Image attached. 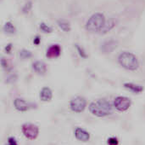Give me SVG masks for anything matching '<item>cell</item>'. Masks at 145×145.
<instances>
[{"label": "cell", "instance_id": "1", "mask_svg": "<svg viewBox=\"0 0 145 145\" xmlns=\"http://www.w3.org/2000/svg\"><path fill=\"white\" fill-rule=\"evenodd\" d=\"M88 109L93 115L99 118L108 116L113 112V107L111 103L105 99H99L91 103Z\"/></svg>", "mask_w": 145, "mask_h": 145}, {"label": "cell", "instance_id": "2", "mask_svg": "<svg viewBox=\"0 0 145 145\" xmlns=\"http://www.w3.org/2000/svg\"><path fill=\"white\" fill-rule=\"evenodd\" d=\"M118 62L122 68L129 71H136L139 68V62L137 56L128 51H124L119 55Z\"/></svg>", "mask_w": 145, "mask_h": 145}, {"label": "cell", "instance_id": "3", "mask_svg": "<svg viewBox=\"0 0 145 145\" xmlns=\"http://www.w3.org/2000/svg\"><path fill=\"white\" fill-rule=\"evenodd\" d=\"M106 22L105 16L102 13H94L87 21L85 28L90 32H99Z\"/></svg>", "mask_w": 145, "mask_h": 145}, {"label": "cell", "instance_id": "4", "mask_svg": "<svg viewBox=\"0 0 145 145\" xmlns=\"http://www.w3.org/2000/svg\"><path fill=\"white\" fill-rule=\"evenodd\" d=\"M21 132L23 135L30 140H34L39 134V128L32 123H25L22 125Z\"/></svg>", "mask_w": 145, "mask_h": 145}, {"label": "cell", "instance_id": "5", "mask_svg": "<svg viewBox=\"0 0 145 145\" xmlns=\"http://www.w3.org/2000/svg\"><path fill=\"white\" fill-rule=\"evenodd\" d=\"M87 107V101L83 97H75L70 102V108L75 113H82Z\"/></svg>", "mask_w": 145, "mask_h": 145}, {"label": "cell", "instance_id": "6", "mask_svg": "<svg viewBox=\"0 0 145 145\" xmlns=\"http://www.w3.org/2000/svg\"><path fill=\"white\" fill-rule=\"evenodd\" d=\"M131 103H132L131 99L127 97L119 96L116 97L114 100V107L116 108V109H117L120 112L127 111L130 108Z\"/></svg>", "mask_w": 145, "mask_h": 145}, {"label": "cell", "instance_id": "7", "mask_svg": "<svg viewBox=\"0 0 145 145\" xmlns=\"http://www.w3.org/2000/svg\"><path fill=\"white\" fill-rule=\"evenodd\" d=\"M118 46V41L115 39H109L102 43L100 46V50L104 54H110L114 51Z\"/></svg>", "mask_w": 145, "mask_h": 145}, {"label": "cell", "instance_id": "8", "mask_svg": "<svg viewBox=\"0 0 145 145\" xmlns=\"http://www.w3.org/2000/svg\"><path fill=\"white\" fill-rule=\"evenodd\" d=\"M14 106L16 110L20 111V112H25L27 110H29L31 106H33V104H31L29 103H27L25 99L23 98H15L14 101Z\"/></svg>", "mask_w": 145, "mask_h": 145}, {"label": "cell", "instance_id": "9", "mask_svg": "<svg viewBox=\"0 0 145 145\" xmlns=\"http://www.w3.org/2000/svg\"><path fill=\"white\" fill-rule=\"evenodd\" d=\"M75 137L77 140L86 143L88 142L90 139V134L89 132H88L86 130L81 128V127H77L75 130Z\"/></svg>", "mask_w": 145, "mask_h": 145}, {"label": "cell", "instance_id": "10", "mask_svg": "<svg viewBox=\"0 0 145 145\" xmlns=\"http://www.w3.org/2000/svg\"><path fill=\"white\" fill-rule=\"evenodd\" d=\"M61 54V47L59 44H52L46 52L48 58H57Z\"/></svg>", "mask_w": 145, "mask_h": 145}, {"label": "cell", "instance_id": "11", "mask_svg": "<svg viewBox=\"0 0 145 145\" xmlns=\"http://www.w3.org/2000/svg\"><path fill=\"white\" fill-rule=\"evenodd\" d=\"M33 71L38 75H44L47 73V66L43 62L37 61L32 64Z\"/></svg>", "mask_w": 145, "mask_h": 145}, {"label": "cell", "instance_id": "12", "mask_svg": "<svg viewBox=\"0 0 145 145\" xmlns=\"http://www.w3.org/2000/svg\"><path fill=\"white\" fill-rule=\"evenodd\" d=\"M124 87L126 89H127L128 91L135 93V94H139L141 92L144 91V88L143 85H137V84H134V83H124Z\"/></svg>", "mask_w": 145, "mask_h": 145}, {"label": "cell", "instance_id": "13", "mask_svg": "<svg viewBox=\"0 0 145 145\" xmlns=\"http://www.w3.org/2000/svg\"><path fill=\"white\" fill-rule=\"evenodd\" d=\"M53 97V92L49 87H43L40 91V99L42 102H49Z\"/></svg>", "mask_w": 145, "mask_h": 145}, {"label": "cell", "instance_id": "14", "mask_svg": "<svg viewBox=\"0 0 145 145\" xmlns=\"http://www.w3.org/2000/svg\"><path fill=\"white\" fill-rule=\"evenodd\" d=\"M116 24V20L114 18H110V20H108L105 22V26H103V28L101 29V31L99 32V33L100 34H106L108 32H110V30H112L115 27Z\"/></svg>", "mask_w": 145, "mask_h": 145}, {"label": "cell", "instance_id": "15", "mask_svg": "<svg viewBox=\"0 0 145 145\" xmlns=\"http://www.w3.org/2000/svg\"><path fill=\"white\" fill-rule=\"evenodd\" d=\"M57 24L59 26V27L63 30L64 32H68L71 31V24L68 21L66 20H64V19H61V20H58L57 21Z\"/></svg>", "mask_w": 145, "mask_h": 145}, {"label": "cell", "instance_id": "16", "mask_svg": "<svg viewBox=\"0 0 145 145\" xmlns=\"http://www.w3.org/2000/svg\"><path fill=\"white\" fill-rule=\"evenodd\" d=\"M3 31H4L5 33H8V34H14V33H15V32H16V28H15V26L13 25L12 22L8 21V22H6V23L4 24V26H3Z\"/></svg>", "mask_w": 145, "mask_h": 145}, {"label": "cell", "instance_id": "17", "mask_svg": "<svg viewBox=\"0 0 145 145\" xmlns=\"http://www.w3.org/2000/svg\"><path fill=\"white\" fill-rule=\"evenodd\" d=\"M19 56H20V59H22V60H25V59H28V58L31 57V56H32V54H31V51H29V50H27L23 49V50H21L20 51Z\"/></svg>", "mask_w": 145, "mask_h": 145}, {"label": "cell", "instance_id": "18", "mask_svg": "<svg viewBox=\"0 0 145 145\" xmlns=\"http://www.w3.org/2000/svg\"><path fill=\"white\" fill-rule=\"evenodd\" d=\"M39 26H40V29L42 30V32H43L45 33H50V32H53V28L50 26H48V24L44 23V22L40 23Z\"/></svg>", "mask_w": 145, "mask_h": 145}, {"label": "cell", "instance_id": "19", "mask_svg": "<svg viewBox=\"0 0 145 145\" xmlns=\"http://www.w3.org/2000/svg\"><path fill=\"white\" fill-rule=\"evenodd\" d=\"M76 50L79 54V56L82 57V58H87L88 57V55L86 53V51L84 50V49L82 47H81L79 44H76Z\"/></svg>", "mask_w": 145, "mask_h": 145}, {"label": "cell", "instance_id": "20", "mask_svg": "<svg viewBox=\"0 0 145 145\" xmlns=\"http://www.w3.org/2000/svg\"><path fill=\"white\" fill-rule=\"evenodd\" d=\"M31 7H32V3H31V1H28V2H26V3H25V4L24 5V7L22 8V13H23V14H26V13H28V12L31 10Z\"/></svg>", "mask_w": 145, "mask_h": 145}, {"label": "cell", "instance_id": "21", "mask_svg": "<svg viewBox=\"0 0 145 145\" xmlns=\"http://www.w3.org/2000/svg\"><path fill=\"white\" fill-rule=\"evenodd\" d=\"M108 144L109 145H118L119 144V141H118V139L116 138H110L109 139H108Z\"/></svg>", "mask_w": 145, "mask_h": 145}, {"label": "cell", "instance_id": "22", "mask_svg": "<svg viewBox=\"0 0 145 145\" xmlns=\"http://www.w3.org/2000/svg\"><path fill=\"white\" fill-rule=\"evenodd\" d=\"M7 145H18V144L14 137H9L7 141Z\"/></svg>", "mask_w": 145, "mask_h": 145}, {"label": "cell", "instance_id": "23", "mask_svg": "<svg viewBox=\"0 0 145 145\" xmlns=\"http://www.w3.org/2000/svg\"><path fill=\"white\" fill-rule=\"evenodd\" d=\"M40 42H41L40 37H39V36H36V37L34 38V39H33V44H36V45H38V44H40Z\"/></svg>", "mask_w": 145, "mask_h": 145}, {"label": "cell", "instance_id": "24", "mask_svg": "<svg viewBox=\"0 0 145 145\" xmlns=\"http://www.w3.org/2000/svg\"><path fill=\"white\" fill-rule=\"evenodd\" d=\"M1 65H2V67L3 68H5L8 67V63H7V62L5 61V59L3 57H2V59H1Z\"/></svg>", "mask_w": 145, "mask_h": 145}, {"label": "cell", "instance_id": "25", "mask_svg": "<svg viewBox=\"0 0 145 145\" xmlns=\"http://www.w3.org/2000/svg\"><path fill=\"white\" fill-rule=\"evenodd\" d=\"M11 49H12V44H8L5 47V51H6V53H10Z\"/></svg>", "mask_w": 145, "mask_h": 145}]
</instances>
